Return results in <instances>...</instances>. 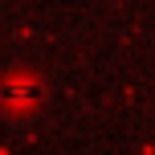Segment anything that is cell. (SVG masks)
I'll return each mask as SVG.
<instances>
[{
  "mask_svg": "<svg viewBox=\"0 0 155 155\" xmlns=\"http://www.w3.org/2000/svg\"><path fill=\"white\" fill-rule=\"evenodd\" d=\"M0 106H4L8 114H29V110H37L41 106V82L33 74H25V70L4 74V82H0Z\"/></svg>",
  "mask_w": 155,
  "mask_h": 155,
  "instance_id": "cell-1",
  "label": "cell"
}]
</instances>
